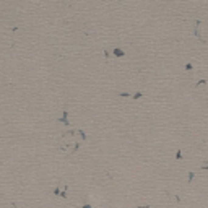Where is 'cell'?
Instances as JSON below:
<instances>
[{"label":"cell","mask_w":208,"mask_h":208,"mask_svg":"<svg viewBox=\"0 0 208 208\" xmlns=\"http://www.w3.org/2000/svg\"><path fill=\"white\" fill-rule=\"evenodd\" d=\"M60 148L65 151H75L78 148V140H77V132H67L60 137L59 141Z\"/></svg>","instance_id":"6da1fadb"}]
</instances>
